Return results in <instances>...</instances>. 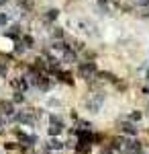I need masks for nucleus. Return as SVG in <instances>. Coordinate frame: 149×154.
I'll return each instance as SVG.
<instances>
[{"mask_svg":"<svg viewBox=\"0 0 149 154\" xmlns=\"http://www.w3.org/2000/svg\"><path fill=\"white\" fill-rule=\"evenodd\" d=\"M96 2H98V4H106L108 0H96Z\"/></svg>","mask_w":149,"mask_h":154,"instance_id":"nucleus-19","label":"nucleus"},{"mask_svg":"<svg viewBox=\"0 0 149 154\" xmlns=\"http://www.w3.org/2000/svg\"><path fill=\"white\" fill-rule=\"evenodd\" d=\"M21 43H23L27 49H33V48H35V37L29 35V33H25V35L21 37Z\"/></svg>","mask_w":149,"mask_h":154,"instance_id":"nucleus-14","label":"nucleus"},{"mask_svg":"<svg viewBox=\"0 0 149 154\" xmlns=\"http://www.w3.org/2000/svg\"><path fill=\"white\" fill-rule=\"evenodd\" d=\"M139 6H149V0H137Z\"/></svg>","mask_w":149,"mask_h":154,"instance_id":"nucleus-18","label":"nucleus"},{"mask_svg":"<svg viewBox=\"0 0 149 154\" xmlns=\"http://www.w3.org/2000/svg\"><path fill=\"white\" fill-rule=\"evenodd\" d=\"M51 76L55 78V82H61V84H69V86H74V74L69 70H63V68H59V70L51 72Z\"/></svg>","mask_w":149,"mask_h":154,"instance_id":"nucleus-4","label":"nucleus"},{"mask_svg":"<svg viewBox=\"0 0 149 154\" xmlns=\"http://www.w3.org/2000/svg\"><path fill=\"white\" fill-rule=\"evenodd\" d=\"M12 123L16 125H23V128H35L37 125V113L35 109H16Z\"/></svg>","mask_w":149,"mask_h":154,"instance_id":"nucleus-3","label":"nucleus"},{"mask_svg":"<svg viewBox=\"0 0 149 154\" xmlns=\"http://www.w3.org/2000/svg\"><path fill=\"white\" fill-rule=\"evenodd\" d=\"M8 21H10L8 12H0V29H2V27H6V25H8Z\"/></svg>","mask_w":149,"mask_h":154,"instance_id":"nucleus-17","label":"nucleus"},{"mask_svg":"<svg viewBox=\"0 0 149 154\" xmlns=\"http://www.w3.org/2000/svg\"><path fill=\"white\" fill-rule=\"evenodd\" d=\"M98 64L94 62V60H82L78 62V68H76V76L84 80V82H92V80H96V76H98Z\"/></svg>","mask_w":149,"mask_h":154,"instance_id":"nucleus-1","label":"nucleus"},{"mask_svg":"<svg viewBox=\"0 0 149 154\" xmlns=\"http://www.w3.org/2000/svg\"><path fill=\"white\" fill-rule=\"evenodd\" d=\"M57 19H59V8H47L43 12V21L45 23H55Z\"/></svg>","mask_w":149,"mask_h":154,"instance_id":"nucleus-10","label":"nucleus"},{"mask_svg":"<svg viewBox=\"0 0 149 154\" xmlns=\"http://www.w3.org/2000/svg\"><path fill=\"white\" fill-rule=\"evenodd\" d=\"M118 131H121V136H127V138H135L139 134V128L135 123H131V121H121L118 123Z\"/></svg>","mask_w":149,"mask_h":154,"instance_id":"nucleus-6","label":"nucleus"},{"mask_svg":"<svg viewBox=\"0 0 149 154\" xmlns=\"http://www.w3.org/2000/svg\"><path fill=\"white\" fill-rule=\"evenodd\" d=\"M8 62H4V60H0V78H8Z\"/></svg>","mask_w":149,"mask_h":154,"instance_id":"nucleus-15","label":"nucleus"},{"mask_svg":"<svg viewBox=\"0 0 149 154\" xmlns=\"http://www.w3.org/2000/svg\"><path fill=\"white\" fill-rule=\"evenodd\" d=\"M104 101H106V95H104V91H98V88H94L90 95L84 97V101H82V107H84L88 113H100V109H102Z\"/></svg>","mask_w":149,"mask_h":154,"instance_id":"nucleus-2","label":"nucleus"},{"mask_svg":"<svg viewBox=\"0 0 149 154\" xmlns=\"http://www.w3.org/2000/svg\"><path fill=\"white\" fill-rule=\"evenodd\" d=\"M6 2H8V0H0V6H4V4H6Z\"/></svg>","mask_w":149,"mask_h":154,"instance_id":"nucleus-20","label":"nucleus"},{"mask_svg":"<svg viewBox=\"0 0 149 154\" xmlns=\"http://www.w3.org/2000/svg\"><path fill=\"white\" fill-rule=\"evenodd\" d=\"M51 39L53 41H63L66 39V29L63 27H53L51 29Z\"/></svg>","mask_w":149,"mask_h":154,"instance_id":"nucleus-11","label":"nucleus"},{"mask_svg":"<svg viewBox=\"0 0 149 154\" xmlns=\"http://www.w3.org/2000/svg\"><path fill=\"white\" fill-rule=\"evenodd\" d=\"M25 51H27V48H25L23 43H21V41H14V54H16V56H23Z\"/></svg>","mask_w":149,"mask_h":154,"instance_id":"nucleus-16","label":"nucleus"},{"mask_svg":"<svg viewBox=\"0 0 149 154\" xmlns=\"http://www.w3.org/2000/svg\"><path fill=\"white\" fill-rule=\"evenodd\" d=\"M47 123H49V125H61V128H68V123H66V115L55 113V111H49V115H47Z\"/></svg>","mask_w":149,"mask_h":154,"instance_id":"nucleus-7","label":"nucleus"},{"mask_svg":"<svg viewBox=\"0 0 149 154\" xmlns=\"http://www.w3.org/2000/svg\"><path fill=\"white\" fill-rule=\"evenodd\" d=\"M141 119H143V113H141L139 109H133V111L127 115V121H131V123H139Z\"/></svg>","mask_w":149,"mask_h":154,"instance_id":"nucleus-13","label":"nucleus"},{"mask_svg":"<svg viewBox=\"0 0 149 154\" xmlns=\"http://www.w3.org/2000/svg\"><path fill=\"white\" fill-rule=\"evenodd\" d=\"M66 130H68V128H61V125H49V123H47V128H45L47 138H61V136L66 134Z\"/></svg>","mask_w":149,"mask_h":154,"instance_id":"nucleus-8","label":"nucleus"},{"mask_svg":"<svg viewBox=\"0 0 149 154\" xmlns=\"http://www.w3.org/2000/svg\"><path fill=\"white\" fill-rule=\"evenodd\" d=\"M59 60H61V64H68V66L69 64H78V62H80V60H78V54H76L72 48H69L68 51H63V56H61Z\"/></svg>","mask_w":149,"mask_h":154,"instance_id":"nucleus-9","label":"nucleus"},{"mask_svg":"<svg viewBox=\"0 0 149 154\" xmlns=\"http://www.w3.org/2000/svg\"><path fill=\"white\" fill-rule=\"evenodd\" d=\"M14 113H16V107L12 105L10 99H0V115H2V117H6L8 121H12Z\"/></svg>","mask_w":149,"mask_h":154,"instance_id":"nucleus-5","label":"nucleus"},{"mask_svg":"<svg viewBox=\"0 0 149 154\" xmlns=\"http://www.w3.org/2000/svg\"><path fill=\"white\" fill-rule=\"evenodd\" d=\"M12 105H25L27 103V97H25V93H19V91H12V97H10Z\"/></svg>","mask_w":149,"mask_h":154,"instance_id":"nucleus-12","label":"nucleus"}]
</instances>
